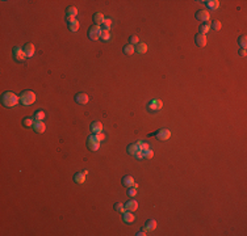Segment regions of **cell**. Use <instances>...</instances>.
Listing matches in <instances>:
<instances>
[{
  "label": "cell",
  "mask_w": 247,
  "mask_h": 236,
  "mask_svg": "<svg viewBox=\"0 0 247 236\" xmlns=\"http://www.w3.org/2000/svg\"><path fill=\"white\" fill-rule=\"evenodd\" d=\"M205 4L208 5L209 9H217L220 7V2L218 0H208V2H205Z\"/></svg>",
  "instance_id": "23"
},
{
  "label": "cell",
  "mask_w": 247,
  "mask_h": 236,
  "mask_svg": "<svg viewBox=\"0 0 247 236\" xmlns=\"http://www.w3.org/2000/svg\"><path fill=\"white\" fill-rule=\"evenodd\" d=\"M19 97H20V103L25 105V106H29V105L34 104V101H36V93L33 90H29V89L21 92Z\"/></svg>",
  "instance_id": "2"
},
{
  "label": "cell",
  "mask_w": 247,
  "mask_h": 236,
  "mask_svg": "<svg viewBox=\"0 0 247 236\" xmlns=\"http://www.w3.org/2000/svg\"><path fill=\"white\" fill-rule=\"evenodd\" d=\"M155 136H157L158 140H167L171 136V131H170L168 129H161L155 133Z\"/></svg>",
  "instance_id": "5"
},
{
  "label": "cell",
  "mask_w": 247,
  "mask_h": 236,
  "mask_svg": "<svg viewBox=\"0 0 247 236\" xmlns=\"http://www.w3.org/2000/svg\"><path fill=\"white\" fill-rule=\"evenodd\" d=\"M134 158L136 159H143V152L142 151H138L136 155H134Z\"/></svg>",
  "instance_id": "38"
},
{
  "label": "cell",
  "mask_w": 247,
  "mask_h": 236,
  "mask_svg": "<svg viewBox=\"0 0 247 236\" xmlns=\"http://www.w3.org/2000/svg\"><path fill=\"white\" fill-rule=\"evenodd\" d=\"M146 232H147V231H146V230H145V228H143V230L138 231V232H137V234H136V235H137V236H145V235H147V234H146Z\"/></svg>",
  "instance_id": "39"
},
{
  "label": "cell",
  "mask_w": 247,
  "mask_h": 236,
  "mask_svg": "<svg viewBox=\"0 0 247 236\" xmlns=\"http://www.w3.org/2000/svg\"><path fill=\"white\" fill-rule=\"evenodd\" d=\"M33 130L37 134H42V133H45V130H46V126H45V123H43L42 121H34L33 123Z\"/></svg>",
  "instance_id": "11"
},
{
  "label": "cell",
  "mask_w": 247,
  "mask_h": 236,
  "mask_svg": "<svg viewBox=\"0 0 247 236\" xmlns=\"http://www.w3.org/2000/svg\"><path fill=\"white\" fill-rule=\"evenodd\" d=\"M66 20H67L68 24H71V23H74V21H75V17H68V16H66Z\"/></svg>",
  "instance_id": "41"
},
{
  "label": "cell",
  "mask_w": 247,
  "mask_h": 236,
  "mask_svg": "<svg viewBox=\"0 0 247 236\" xmlns=\"http://www.w3.org/2000/svg\"><path fill=\"white\" fill-rule=\"evenodd\" d=\"M104 14L103 13H95V16H93V21H95V25H97V26H101L104 23Z\"/></svg>",
  "instance_id": "20"
},
{
  "label": "cell",
  "mask_w": 247,
  "mask_h": 236,
  "mask_svg": "<svg viewBox=\"0 0 247 236\" xmlns=\"http://www.w3.org/2000/svg\"><path fill=\"white\" fill-rule=\"evenodd\" d=\"M75 101L78 104H80V105H86L89 101V97H88V94H87V93L80 92V93H78L75 96Z\"/></svg>",
  "instance_id": "10"
},
{
  "label": "cell",
  "mask_w": 247,
  "mask_h": 236,
  "mask_svg": "<svg viewBox=\"0 0 247 236\" xmlns=\"http://www.w3.org/2000/svg\"><path fill=\"white\" fill-rule=\"evenodd\" d=\"M138 151H141V148H139V144H138L137 142H136V143H132V144H129V146H128V152H129L130 155L134 156Z\"/></svg>",
  "instance_id": "18"
},
{
  "label": "cell",
  "mask_w": 247,
  "mask_h": 236,
  "mask_svg": "<svg viewBox=\"0 0 247 236\" xmlns=\"http://www.w3.org/2000/svg\"><path fill=\"white\" fill-rule=\"evenodd\" d=\"M238 54H239V55H241V57H246V49H239V51H238Z\"/></svg>",
  "instance_id": "40"
},
{
  "label": "cell",
  "mask_w": 247,
  "mask_h": 236,
  "mask_svg": "<svg viewBox=\"0 0 247 236\" xmlns=\"http://www.w3.org/2000/svg\"><path fill=\"white\" fill-rule=\"evenodd\" d=\"M134 49H136V51L138 54H145L147 51V45H146V43H143V42H138Z\"/></svg>",
  "instance_id": "19"
},
{
  "label": "cell",
  "mask_w": 247,
  "mask_h": 236,
  "mask_svg": "<svg viewBox=\"0 0 247 236\" xmlns=\"http://www.w3.org/2000/svg\"><path fill=\"white\" fill-rule=\"evenodd\" d=\"M121 182H122V185H124V186H128V188H136L137 189V184L136 182H134V179H133V177L132 176H124L122 177V180H121Z\"/></svg>",
  "instance_id": "9"
},
{
  "label": "cell",
  "mask_w": 247,
  "mask_h": 236,
  "mask_svg": "<svg viewBox=\"0 0 247 236\" xmlns=\"http://www.w3.org/2000/svg\"><path fill=\"white\" fill-rule=\"evenodd\" d=\"M24 53H25V55H27L28 58H30V57H33L34 55V45L33 43H25L24 45Z\"/></svg>",
  "instance_id": "14"
},
{
  "label": "cell",
  "mask_w": 247,
  "mask_h": 236,
  "mask_svg": "<svg viewBox=\"0 0 247 236\" xmlns=\"http://www.w3.org/2000/svg\"><path fill=\"white\" fill-rule=\"evenodd\" d=\"M238 43H239V46H241V49H246L247 47V37L246 35H241V37L238 38Z\"/></svg>",
  "instance_id": "31"
},
{
  "label": "cell",
  "mask_w": 247,
  "mask_h": 236,
  "mask_svg": "<svg viewBox=\"0 0 247 236\" xmlns=\"http://www.w3.org/2000/svg\"><path fill=\"white\" fill-rule=\"evenodd\" d=\"M87 146H88V148H89L91 151H97V150H99L100 143L95 140V138H93V134L88 138V140H87Z\"/></svg>",
  "instance_id": "8"
},
{
  "label": "cell",
  "mask_w": 247,
  "mask_h": 236,
  "mask_svg": "<svg viewBox=\"0 0 247 236\" xmlns=\"http://www.w3.org/2000/svg\"><path fill=\"white\" fill-rule=\"evenodd\" d=\"M33 118L36 119V121H42V119L45 118V112L43 110H36Z\"/></svg>",
  "instance_id": "28"
},
{
  "label": "cell",
  "mask_w": 247,
  "mask_h": 236,
  "mask_svg": "<svg viewBox=\"0 0 247 236\" xmlns=\"http://www.w3.org/2000/svg\"><path fill=\"white\" fill-rule=\"evenodd\" d=\"M122 220H124V223H133L134 222V215H133V213H130V211H125L122 214Z\"/></svg>",
  "instance_id": "16"
},
{
  "label": "cell",
  "mask_w": 247,
  "mask_h": 236,
  "mask_svg": "<svg viewBox=\"0 0 247 236\" xmlns=\"http://www.w3.org/2000/svg\"><path fill=\"white\" fill-rule=\"evenodd\" d=\"M195 42H196V45H197V46L204 47V46L206 45V35H205V34H201V33L196 34V35H195Z\"/></svg>",
  "instance_id": "12"
},
{
  "label": "cell",
  "mask_w": 247,
  "mask_h": 236,
  "mask_svg": "<svg viewBox=\"0 0 247 236\" xmlns=\"http://www.w3.org/2000/svg\"><path fill=\"white\" fill-rule=\"evenodd\" d=\"M114 210H116L117 213H120V214H124V213L126 211L125 205H124V203H121V202H117V203H116V205H114Z\"/></svg>",
  "instance_id": "29"
},
{
  "label": "cell",
  "mask_w": 247,
  "mask_h": 236,
  "mask_svg": "<svg viewBox=\"0 0 247 236\" xmlns=\"http://www.w3.org/2000/svg\"><path fill=\"white\" fill-rule=\"evenodd\" d=\"M93 138H95V140H96V142H99V143H100L101 140H104V139H105V135H104L103 133H99V134H93Z\"/></svg>",
  "instance_id": "33"
},
{
  "label": "cell",
  "mask_w": 247,
  "mask_h": 236,
  "mask_svg": "<svg viewBox=\"0 0 247 236\" xmlns=\"http://www.w3.org/2000/svg\"><path fill=\"white\" fill-rule=\"evenodd\" d=\"M195 17L199 21H202V23H205V21H208L209 20V12L206 9H200L196 12L195 14Z\"/></svg>",
  "instance_id": "7"
},
{
  "label": "cell",
  "mask_w": 247,
  "mask_h": 236,
  "mask_svg": "<svg viewBox=\"0 0 247 236\" xmlns=\"http://www.w3.org/2000/svg\"><path fill=\"white\" fill-rule=\"evenodd\" d=\"M128 194L130 195V197H134V195L137 194V190H136V188H133V186L130 188V189H129V192H128Z\"/></svg>",
  "instance_id": "37"
},
{
  "label": "cell",
  "mask_w": 247,
  "mask_h": 236,
  "mask_svg": "<svg viewBox=\"0 0 247 236\" xmlns=\"http://www.w3.org/2000/svg\"><path fill=\"white\" fill-rule=\"evenodd\" d=\"M152 156H154V151L152 150H146V151H143V159H146V160H149V159H151Z\"/></svg>",
  "instance_id": "32"
},
{
  "label": "cell",
  "mask_w": 247,
  "mask_h": 236,
  "mask_svg": "<svg viewBox=\"0 0 247 236\" xmlns=\"http://www.w3.org/2000/svg\"><path fill=\"white\" fill-rule=\"evenodd\" d=\"M91 131H92V134L103 133V123L99 122V121L92 122V123H91Z\"/></svg>",
  "instance_id": "15"
},
{
  "label": "cell",
  "mask_w": 247,
  "mask_h": 236,
  "mask_svg": "<svg viewBox=\"0 0 247 236\" xmlns=\"http://www.w3.org/2000/svg\"><path fill=\"white\" fill-rule=\"evenodd\" d=\"M129 42H130V45H137V43L138 42H139V41H138V37H137V35H130V37H129Z\"/></svg>",
  "instance_id": "36"
},
{
  "label": "cell",
  "mask_w": 247,
  "mask_h": 236,
  "mask_svg": "<svg viewBox=\"0 0 247 236\" xmlns=\"http://www.w3.org/2000/svg\"><path fill=\"white\" fill-rule=\"evenodd\" d=\"M36 119L33 117H25L24 118V121H23V125L25 126V127H32L33 126V123H34Z\"/></svg>",
  "instance_id": "26"
},
{
  "label": "cell",
  "mask_w": 247,
  "mask_h": 236,
  "mask_svg": "<svg viewBox=\"0 0 247 236\" xmlns=\"http://www.w3.org/2000/svg\"><path fill=\"white\" fill-rule=\"evenodd\" d=\"M162 108H163V104H162V101L158 100V99H154L149 103V109L152 112H158V110H161Z\"/></svg>",
  "instance_id": "6"
},
{
  "label": "cell",
  "mask_w": 247,
  "mask_h": 236,
  "mask_svg": "<svg viewBox=\"0 0 247 236\" xmlns=\"http://www.w3.org/2000/svg\"><path fill=\"white\" fill-rule=\"evenodd\" d=\"M20 101V97L17 94H14L13 92H4L2 94V104L5 108H14Z\"/></svg>",
  "instance_id": "1"
},
{
  "label": "cell",
  "mask_w": 247,
  "mask_h": 236,
  "mask_svg": "<svg viewBox=\"0 0 247 236\" xmlns=\"http://www.w3.org/2000/svg\"><path fill=\"white\" fill-rule=\"evenodd\" d=\"M79 26H80V24H79L78 20H75L74 23L68 24V29H70L71 32H78V30H79Z\"/></svg>",
  "instance_id": "30"
},
{
  "label": "cell",
  "mask_w": 247,
  "mask_h": 236,
  "mask_svg": "<svg viewBox=\"0 0 247 236\" xmlns=\"http://www.w3.org/2000/svg\"><path fill=\"white\" fill-rule=\"evenodd\" d=\"M111 26H112V20L111 19H105L103 25H101L100 28H101V30H108V32H109Z\"/></svg>",
  "instance_id": "27"
},
{
  "label": "cell",
  "mask_w": 247,
  "mask_h": 236,
  "mask_svg": "<svg viewBox=\"0 0 247 236\" xmlns=\"http://www.w3.org/2000/svg\"><path fill=\"white\" fill-rule=\"evenodd\" d=\"M199 30H200V33L201 34H208V32L210 30V21H205V23H202L201 25H200V28H199Z\"/></svg>",
  "instance_id": "17"
},
{
  "label": "cell",
  "mask_w": 247,
  "mask_h": 236,
  "mask_svg": "<svg viewBox=\"0 0 247 236\" xmlns=\"http://www.w3.org/2000/svg\"><path fill=\"white\" fill-rule=\"evenodd\" d=\"M78 14V8L76 7H67L66 9V16L68 17H75Z\"/></svg>",
  "instance_id": "24"
},
{
  "label": "cell",
  "mask_w": 247,
  "mask_h": 236,
  "mask_svg": "<svg viewBox=\"0 0 247 236\" xmlns=\"http://www.w3.org/2000/svg\"><path fill=\"white\" fill-rule=\"evenodd\" d=\"M157 228V222H155L154 219H149L146 224H145V230L146 231H152V230H155Z\"/></svg>",
  "instance_id": "21"
},
{
  "label": "cell",
  "mask_w": 247,
  "mask_h": 236,
  "mask_svg": "<svg viewBox=\"0 0 247 236\" xmlns=\"http://www.w3.org/2000/svg\"><path fill=\"white\" fill-rule=\"evenodd\" d=\"M13 58H14V60H17V62H23L25 58H28L27 55H25V53H24V49L23 47H19V46H16V47H13Z\"/></svg>",
  "instance_id": "4"
},
{
  "label": "cell",
  "mask_w": 247,
  "mask_h": 236,
  "mask_svg": "<svg viewBox=\"0 0 247 236\" xmlns=\"http://www.w3.org/2000/svg\"><path fill=\"white\" fill-rule=\"evenodd\" d=\"M134 51H136V49H134V46L130 45V43H128V45L124 46V53H125L126 55H133Z\"/></svg>",
  "instance_id": "25"
},
{
  "label": "cell",
  "mask_w": 247,
  "mask_h": 236,
  "mask_svg": "<svg viewBox=\"0 0 247 236\" xmlns=\"http://www.w3.org/2000/svg\"><path fill=\"white\" fill-rule=\"evenodd\" d=\"M101 37V28L97 25H92L88 28V38L92 41H97Z\"/></svg>",
  "instance_id": "3"
},
{
  "label": "cell",
  "mask_w": 247,
  "mask_h": 236,
  "mask_svg": "<svg viewBox=\"0 0 247 236\" xmlns=\"http://www.w3.org/2000/svg\"><path fill=\"white\" fill-rule=\"evenodd\" d=\"M84 180H86V175H84V173H82V172L75 173L74 181H75L76 184H83V182H84Z\"/></svg>",
  "instance_id": "22"
},
{
  "label": "cell",
  "mask_w": 247,
  "mask_h": 236,
  "mask_svg": "<svg viewBox=\"0 0 247 236\" xmlns=\"http://www.w3.org/2000/svg\"><path fill=\"white\" fill-rule=\"evenodd\" d=\"M221 26H222V25H221V23H220L218 20L214 21V23H213L212 25H210V28H213V30H220Z\"/></svg>",
  "instance_id": "34"
},
{
  "label": "cell",
  "mask_w": 247,
  "mask_h": 236,
  "mask_svg": "<svg viewBox=\"0 0 247 236\" xmlns=\"http://www.w3.org/2000/svg\"><path fill=\"white\" fill-rule=\"evenodd\" d=\"M109 37H111V35H109V32H108V30H101V37H100V38H103L104 41H108V39H109Z\"/></svg>",
  "instance_id": "35"
},
{
  "label": "cell",
  "mask_w": 247,
  "mask_h": 236,
  "mask_svg": "<svg viewBox=\"0 0 247 236\" xmlns=\"http://www.w3.org/2000/svg\"><path fill=\"white\" fill-rule=\"evenodd\" d=\"M125 209H126V211L134 213L138 209V202L136 201V199H130V201H128L125 203Z\"/></svg>",
  "instance_id": "13"
}]
</instances>
